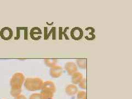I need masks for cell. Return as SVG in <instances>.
Returning <instances> with one entry per match:
<instances>
[{"label": "cell", "mask_w": 132, "mask_h": 99, "mask_svg": "<svg viewBox=\"0 0 132 99\" xmlns=\"http://www.w3.org/2000/svg\"><path fill=\"white\" fill-rule=\"evenodd\" d=\"M70 36L74 40H79L83 36V30L79 27H74L70 31Z\"/></svg>", "instance_id": "1"}, {"label": "cell", "mask_w": 132, "mask_h": 99, "mask_svg": "<svg viewBox=\"0 0 132 99\" xmlns=\"http://www.w3.org/2000/svg\"><path fill=\"white\" fill-rule=\"evenodd\" d=\"M31 38L34 40H38L41 39L42 36V31L38 27L32 28L30 32Z\"/></svg>", "instance_id": "4"}, {"label": "cell", "mask_w": 132, "mask_h": 99, "mask_svg": "<svg viewBox=\"0 0 132 99\" xmlns=\"http://www.w3.org/2000/svg\"><path fill=\"white\" fill-rule=\"evenodd\" d=\"M47 99H52V98H47Z\"/></svg>", "instance_id": "5"}, {"label": "cell", "mask_w": 132, "mask_h": 99, "mask_svg": "<svg viewBox=\"0 0 132 99\" xmlns=\"http://www.w3.org/2000/svg\"><path fill=\"white\" fill-rule=\"evenodd\" d=\"M13 32L9 27L3 28L0 31V36L3 40H10L13 36Z\"/></svg>", "instance_id": "2"}, {"label": "cell", "mask_w": 132, "mask_h": 99, "mask_svg": "<svg viewBox=\"0 0 132 99\" xmlns=\"http://www.w3.org/2000/svg\"><path fill=\"white\" fill-rule=\"evenodd\" d=\"M95 30L93 27H88L83 31V36L87 40H93L96 38L95 34Z\"/></svg>", "instance_id": "3"}]
</instances>
